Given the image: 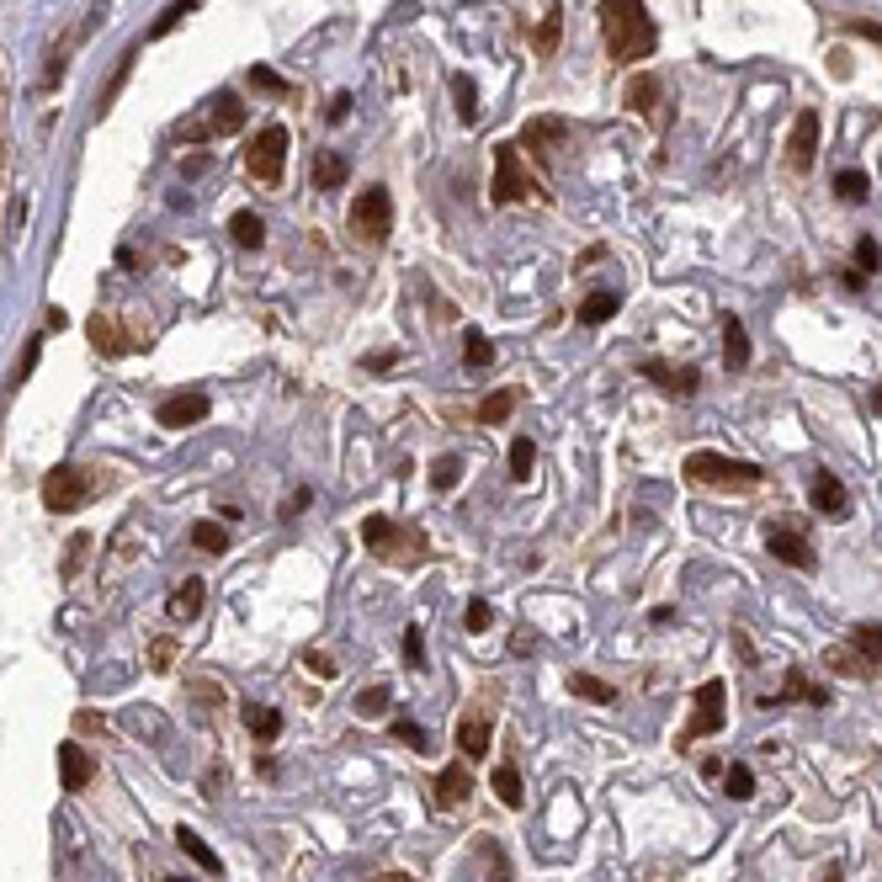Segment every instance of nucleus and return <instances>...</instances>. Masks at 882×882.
<instances>
[{
  "label": "nucleus",
  "mask_w": 882,
  "mask_h": 882,
  "mask_svg": "<svg viewBox=\"0 0 882 882\" xmlns=\"http://www.w3.org/2000/svg\"><path fill=\"white\" fill-rule=\"evenodd\" d=\"M601 27L612 43V59H643L654 48V22L643 16V0H606Z\"/></svg>",
  "instance_id": "nucleus-1"
},
{
  "label": "nucleus",
  "mask_w": 882,
  "mask_h": 882,
  "mask_svg": "<svg viewBox=\"0 0 882 882\" xmlns=\"http://www.w3.org/2000/svg\"><path fill=\"white\" fill-rule=\"evenodd\" d=\"M686 479L691 484H718V489H750V484H760V468L755 463H734V457H718V452H691L686 457Z\"/></svg>",
  "instance_id": "nucleus-2"
},
{
  "label": "nucleus",
  "mask_w": 882,
  "mask_h": 882,
  "mask_svg": "<svg viewBox=\"0 0 882 882\" xmlns=\"http://www.w3.org/2000/svg\"><path fill=\"white\" fill-rule=\"evenodd\" d=\"M96 495V479L86 468H54L43 484V505L48 511H75V505H86Z\"/></svg>",
  "instance_id": "nucleus-3"
},
{
  "label": "nucleus",
  "mask_w": 882,
  "mask_h": 882,
  "mask_svg": "<svg viewBox=\"0 0 882 882\" xmlns=\"http://www.w3.org/2000/svg\"><path fill=\"white\" fill-rule=\"evenodd\" d=\"M245 165L256 181H282L287 171V128H261L256 144L245 149Z\"/></svg>",
  "instance_id": "nucleus-4"
},
{
  "label": "nucleus",
  "mask_w": 882,
  "mask_h": 882,
  "mask_svg": "<svg viewBox=\"0 0 882 882\" xmlns=\"http://www.w3.org/2000/svg\"><path fill=\"white\" fill-rule=\"evenodd\" d=\"M527 192H532V176L521 171L516 144H500L495 149V202H521Z\"/></svg>",
  "instance_id": "nucleus-5"
},
{
  "label": "nucleus",
  "mask_w": 882,
  "mask_h": 882,
  "mask_svg": "<svg viewBox=\"0 0 882 882\" xmlns=\"http://www.w3.org/2000/svg\"><path fill=\"white\" fill-rule=\"evenodd\" d=\"M388 218H394V202H388L383 186H372V192L356 197V208H351V229H362L367 240H383V234H388Z\"/></svg>",
  "instance_id": "nucleus-6"
},
{
  "label": "nucleus",
  "mask_w": 882,
  "mask_h": 882,
  "mask_svg": "<svg viewBox=\"0 0 882 882\" xmlns=\"http://www.w3.org/2000/svg\"><path fill=\"white\" fill-rule=\"evenodd\" d=\"M766 548H771V558H782V564H792V569H813V548H808V537L797 532V521H776Z\"/></svg>",
  "instance_id": "nucleus-7"
},
{
  "label": "nucleus",
  "mask_w": 882,
  "mask_h": 882,
  "mask_svg": "<svg viewBox=\"0 0 882 882\" xmlns=\"http://www.w3.org/2000/svg\"><path fill=\"white\" fill-rule=\"evenodd\" d=\"M202 415H208V394H176V399L160 404V426H171V431L197 426Z\"/></svg>",
  "instance_id": "nucleus-8"
},
{
  "label": "nucleus",
  "mask_w": 882,
  "mask_h": 882,
  "mask_svg": "<svg viewBox=\"0 0 882 882\" xmlns=\"http://www.w3.org/2000/svg\"><path fill=\"white\" fill-rule=\"evenodd\" d=\"M723 728V681H707L697 691V718H691V734H718Z\"/></svg>",
  "instance_id": "nucleus-9"
},
{
  "label": "nucleus",
  "mask_w": 882,
  "mask_h": 882,
  "mask_svg": "<svg viewBox=\"0 0 882 882\" xmlns=\"http://www.w3.org/2000/svg\"><path fill=\"white\" fill-rule=\"evenodd\" d=\"M813 149H819V112H797V123H792V165L797 171L813 165Z\"/></svg>",
  "instance_id": "nucleus-10"
},
{
  "label": "nucleus",
  "mask_w": 882,
  "mask_h": 882,
  "mask_svg": "<svg viewBox=\"0 0 882 882\" xmlns=\"http://www.w3.org/2000/svg\"><path fill=\"white\" fill-rule=\"evenodd\" d=\"M59 776H64V787L70 792H80L91 782V760H86V750L70 739V744H59Z\"/></svg>",
  "instance_id": "nucleus-11"
},
{
  "label": "nucleus",
  "mask_w": 882,
  "mask_h": 882,
  "mask_svg": "<svg viewBox=\"0 0 882 882\" xmlns=\"http://www.w3.org/2000/svg\"><path fill=\"white\" fill-rule=\"evenodd\" d=\"M813 511H824V516L845 511V489H840L835 473H819V479H813Z\"/></svg>",
  "instance_id": "nucleus-12"
},
{
  "label": "nucleus",
  "mask_w": 882,
  "mask_h": 882,
  "mask_svg": "<svg viewBox=\"0 0 882 882\" xmlns=\"http://www.w3.org/2000/svg\"><path fill=\"white\" fill-rule=\"evenodd\" d=\"M468 787H473V776L463 766H447V771L436 776V797H441V803H463Z\"/></svg>",
  "instance_id": "nucleus-13"
},
{
  "label": "nucleus",
  "mask_w": 882,
  "mask_h": 882,
  "mask_svg": "<svg viewBox=\"0 0 882 882\" xmlns=\"http://www.w3.org/2000/svg\"><path fill=\"white\" fill-rule=\"evenodd\" d=\"M176 845H181V851H186V856L197 861L202 872H224V867H218V856L208 851V840H202V835H192V829H186V824L176 829Z\"/></svg>",
  "instance_id": "nucleus-14"
},
{
  "label": "nucleus",
  "mask_w": 882,
  "mask_h": 882,
  "mask_svg": "<svg viewBox=\"0 0 882 882\" xmlns=\"http://www.w3.org/2000/svg\"><path fill=\"white\" fill-rule=\"evenodd\" d=\"M723 351H728V367L750 362V335H744L739 319H723Z\"/></svg>",
  "instance_id": "nucleus-15"
},
{
  "label": "nucleus",
  "mask_w": 882,
  "mask_h": 882,
  "mask_svg": "<svg viewBox=\"0 0 882 882\" xmlns=\"http://www.w3.org/2000/svg\"><path fill=\"white\" fill-rule=\"evenodd\" d=\"M245 728H250V734H256V739H277V728H282V718H277V712H271V707H261V702H250V707H245Z\"/></svg>",
  "instance_id": "nucleus-16"
},
{
  "label": "nucleus",
  "mask_w": 882,
  "mask_h": 882,
  "mask_svg": "<svg viewBox=\"0 0 882 882\" xmlns=\"http://www.w3.org/2000/svg\"><path fill=\"white\" fill-rule=\"evenodd\" d=\"M457 744H463V755H484V750H489V723H484V718H463V728H457Z\"/></svg>",
  "instance_id": "nucleus-17"
},
{
  "label": "nucleus",
  "mask_w": 882,
  "mask_h": 882,
  "mask_svg": "<svg viewBox=\"0 0 882 882\" xmlns=\"http://www.w3.org/2000/svg\"><path fill=\"white\" fill-rule=\"evenodd\" d=\"M643 372H649L654 383H665L670 394H691V388H697V372H670V367H659V362H649Z\"/></svg>",
  "instance_id": "nucleus-18"
},
{
  "label": "nucleus",
  "mask_w": 882,
  "mask_h": 882,
  "mask_svg": "<svg viewBox=\"0 0 882 882\" xmlns=\"http://www.w3.org/2000/svg\"><path fill=\"white\" fill-rule=\"evenodd\" d=\"M362 537H367V548H372V553H388V548H394V521L367 516V521H362Z\"/></svg>",
  "instance_id": "nucleus-19"
},
{
  "label": "nucleus",
  "mask_w": 882,
  "mask_h": 882,
  "mask_svg": "<svg viewBox=\"0 0 882 882\" xmlns=\"http://www.w3.org/2000/svg\"><path fill=\"white\" fill-rule=\"evenodd\" d=\"M341 181H346V160L341 155H319L314 160V186H325V192H330V186H341Z\"/></svg>",
  "instance_id": "nucleus-20"
},
{
  "label": "nucleus",
  "mask_w": 882,
  "mask_h": 882,
  "mask_svg": "<svg viewBox=\"0 0 882 882\" xmlns=\"http://www.w3.org/2000/svg\"><path fill=\"white\" fill-rule=\"evenodd\" d=\"M511 410H516V394H511V388H500V394H489V399L479 404V415L489 420V426H500V420H511Z\"/></svg>",
  "instance_id": "nucleus-21"
},
{
  "label": "nucleus",
  "mask_w": 882,
  "mask_h": 882,
  "mask_svg": "<svg viewBox=\"0 0 882 882\" xmlns=\"http://www.w3.org/2000/svg\"><path fill=\"white\" fill-rule=\"evenodd\" d=\"M171 612L176 617H197L202 612V580H186L176 596H171Z\"/></svg>",
  "instance_id": "nucleus-22"
},
{
  "label": "nucleus",
  "mask_w": 882,
  "mask_h": 882,
  "mask_svg": "<svg viewBox=\"0 0 882 882\" xmlns=\"http://www.w3.org/2000/svg\"><path fill=\"white\" fill-rule=\"evenodd\" d=\"M463 351H468V367H489V362H495V346H489L484 330H468L463 335Z\"/></svg>",
  "instance_id": "nucleus-23"
},
{
  "label": "nucleus",
  "mask_w": 882,
  "mask_h": 882,
  "mask_svg": "<svg viewBox=\"0 0 882 882\" xmlns=\"http://www.w3.org/2000/svg\"><path fill=\"white\" fill-rule=\"evenodd\" d=\"M192 542H197L202 553H224V548H229V532L213 527V521H197V527H192Z\"/></svg>",
  "instance_id": "nucleus-24"
},
{
  "label": "nucleus",
  "mask_w": 882,
  "mask_h": 882,
  "mask_svg": "<svg viewBox=\"0 0 882 882\" xmlns=\"http://www.w3.org/2000/svg\"><path fill=\"white\" fill-rule=\"evenodd\" d=\"M229 229H234V240H240L245 250H256V245H261V218H256V213H234V218H229Z\"/></svg>",
  "instance_id": "nucleus-25"
},
{
  "label": "nucleus",
  "mask_w": 882,
  "mask_h": 882,
  "mask_svg": "<svg viewBox=\"0 0 882 882\" xmlns=\"http://www.w3.org/2000/svg\"><path fill=\"white\" fill-rule=\"evenodd\" d=\"M495 792H500L505 808H521V776H516V766H500L495 771Z\"/></svg>",
  "instance_id": "nucleus-26"
},
{
  "label": "nucleus",
  "mask_w": 882,
  "mask_h": 882,
  "mask_svg": "<svg viewBox=\"0 0 882 882\" xmlns=\"http://www.w3.org/2000/svg\"><path fill=\"white\" fill-rule=\"evenodd\" d=\"M612 314H617V298H612V293H590L585 309H580L585 325H601V319H612Z\"/></svg>",
  "instance_id": "nucleus-27"
},
{
  "label": "nucleus",
  "mask_w": 882,
  "mask_h": 882,
  "mask_svg": "<svg viewBox=\"0 0 882 882\" xmlns=\"http://www.w3.org/2000/svg\"><path fill=\"white\" fill-rule=\"evenodd\" d=\"M569 686L580 691L585 702H612V697H617V691L606 686V681H596V675H569Z\"/></svg>",
  "instance_id": "nucleus-28"
},
{
  "label": "nucleus",
  "mask_w": 882,
  "mask_h": 882,
  "mask_svg": "<svg viewBox=\"0 0 882 882\" xmlns=\"http://www.w3.org/2000/svg\"><path fill=\"white\" fill-rule=\"evenodd\" d=\"M452 91H457V112H463V123H473V117H479V91H473V80L457 75Z\"/></svg>",
  "instance_id": "nucleus-29"
},
{
  "label": "nucleus",
  "mask_w": 882,
  "mask_h": 882,
  "mask_svg": "<svg viewBox=\"0 0 882 882\" xmlns=\"http://www.w3.org/2000/svg\"><path fill=\"white\" fill-rule=\"evenodd\" d=\"M91 341H96L101 351H123V335H117V325H112L107 314H96V319H91Z\"/></svg>",
  "instance_id": "nucleus-30"
},
{
  "label": "nucleus",
  "mask_w": 882,
  "mask_h": 882,
  "mask_svg": "<svg viewBox=\"0 0 882 882\" xmlns=\"http://www.w3.org/2000/svg\"><path fill=\"white\" fill-rule=\"evenodd\" d=\"M240 123H245V107H240V101H234V96H229V101H218V112H213V128H218V133H234Z\"/></svg>",
  "instance_id": "nucleus-31"
},
{
  "label": "nucleus",
  "mask_w": 882,
  "mask_h": 882,
  "mask_svg": "<svg viewBox=\"0 0 882 882\" xmlns=\"http://www.w3.org/2000/svg\"><path fill=\"white\" fill-rule=\"evenodd\" d=\"M532 463H537V447H532V441H527V436L511 441V473H516V479H527Z\"/></svg>",
  "instance_id": "nucleus-32"
},
{
  "label": "nucleus",
  "mask_w": 882,
  "mask_h": 882,
  "mask_svg": "<svg viewBox=\"0 0 882 882\" xmlns=\"http://www.w3.org/2000/svg\"><path fill=\"white\" fill-rule=\"evenodd\" d=\"M627 101H633V107H638V112H649V107H654V101H659V86H654V80H649V75H638V80H633V86H627Z\"/></svg>",
  "instance_id": "nucleus-33"
},
{
  "label": "nucleus",
  "mask_w": 882,
  "mask_h": 882,
  "mask_svg": "<svg viewBox=\"0 0 882 882\" xmlns=\"http://www.w3.org/2000/svg\"><path fill=\"white\" fill-rule=\"evenodd\" d=\"M723 792H728V797H750V792H755V776L744 771V766H728V771H723Z\"/></svg>",
  "instance_id": "nucleus-34"
},
{
  "label": "nucleus",
  "mask_w": 882,
  "mask_h": 882,
  "mask_svg": "<svg viewBox=\"0 0 882 882\" xmlns=\"http://www.w3.org/2000/svg\"><path fill=\"white\" fill-rule=\"evenodd\" d=\"M835 192H840V202H861V197H867V176H861V171H845V176L835 181Z\"/></svg>",
  "instance_id": "nucleus-35"
},
{
  "label": "nucleus",
  "mask_w": 882,
  "mask_h": 882,
  "mask_svg": "<svg viewBox=\"0 0 882 882\" xmlns=\"http://www.w3.org/2000/svg\"><path fill=\"white\" fill-rule=\"evenodd\" d=\"M356 712H362V718H378V712H388V691H383V686L362 691V697H356Z\"/></svg>",
  "instance_id": "nucleus-36"
},
{
  "label": "nucleus",
  "mask_w": 882,
  "mask_h": 882,
  "mask_svg": "<svg viewBox=\"0 0 882 882\" xmlns=\"http://www.w3.org/2000/svg\"><path fill=\"white\" fill-rule=\"evenodd\" d=\"M457 473H463V463H457V457H441V463L431 468V484H436V489H452Z\"/></svg>",
  "instance_id": "nucleus-37"
},
{
  "label": "nucleus",
  "mask_w": 882,
  "mask_h": 882,
  "mask_svg": "<svg viewBox=\"0 0 882 882\" xmlns=\"http://www.w3.org/2000/svg\"><path fill=\"white\" fill-rule=\"evenodd\" d=\"M553 43H558V11H548V22L537 27V54H553Z\"/></svg>",
  "instance_id": "nucleus-38"
},
{
  "label": "nucleus",
  "mask_w": 882,
  "mask_h": 882,
  "mask_svg": "<svg viewBox=\"0 0 882 882\" xmlns=\"http://www.w3.org/2000/svg\"><path fill=\"white\" fill-rule=\"evenodd\" d=\"M394 739H404L410 750H426V728L420 723H394Z\"/></svg>",
  "instance_id": "nucleus-39"
},
{
  "label": "nucleus",
  "mask_w": 882,
  "mask_h": 882,
  "mask_svg": "<svg viewBox=\"0 0 882 882\" xmlns=\"http://www.w3.org/2000/svg\"><path fill=\"white\" fill-rule=\"evenodd\" d=\"M489 622H495V612H489V601H473V606H468V633H484Z\"/></svg>",
  "instance_id": "nucleus-40"
},
{
  "label": "nucleus",
  "mask_w": 882,
  "mask_h": 882,
  "mask_svg": "<svg viewBox=\"0 0 882 882\" xmlns=\"http://www.w3.org/2000/svg\"><path fill=\"white\" fill-rule=\"evenodd\" d=\"M404 659H410L415 670L426 665V654H420V627H404Z\"/></svg>",
  "instance_id": "nucleus-41"
},
{
  "label": "nucleus",
  "mask_w": 882,
  "mask_h": 882,
  "mask_svg": "<svg viewBox=\"0 0 882 882\" xmlns=\"http://www.w3.org/2000/svg\"><path fill=\"white\" fill-rule=\"evenodd\" d=\"M171 659H176V643H171V638H160V643H155V654H149V665H155V670H171Z\"/></svg>",
  "instance_id": "nucleus-42"
},
{
  "label": "nucleus",
  "mask_w": 882,
  "mask_h": 882,
  "mask_svg": "<svg viewBox=\"0 0 882 882\" xmlns=\"http://www.w3.org/2000/svg\"><path fill=\"white\" fill-rule=\"evenodd\" d=\"M877 261H882V250H877L872 240H861V245H856V266H861V271H877Z\"/></svg>",
  "instance_id": "nucleus-43"
},
{
  "label": "nucleus",
  "mask_w": 882,
  "mask_h": 882,
  "mask_svg": "<svg viewBox=\"0 0 882 882\" xmlns=\"http://www.w3.org/2000/svg\"><path fill=\"white\" fill-rule=\"evenodd\" d=\"M186 11H192V6H171V11H165V16H160V22H155V32H149V38H165V32H171V27L181 22V16H186Z\"/></svg>",
  "instance_id": "nucleus-44"
},
{
  "label": "nucleus",
  "mask_w": 882,
  "mask_h": 882,
  "mask_svg": "<svg viewBox=\"0 0 882 882\" xmlns=\"http://www.w3.org/2000/svg\"><path fill=\"white\" fill-rule=\"evenodd\" d=\"M856 643H861V649H867V654H882V627H861V633H856Z\"/></svg>",
  "instance_id": "nucleus-45"
},
{
  "label": "nucleus",
  "mask_w": 882,
  "mask_h": 882,
  "mask_svg": "<svg viewBox=\"0 0 882 882\" xmlns=\"http://www.w3.org/2000/svg\"><path fill=\"white\" fill-rule=\"evenodd\" d=\"M250 86H266V91H287V86H282V75H271V70H250Z\"/></svg>",
  "instance_id": "nucleus-46"
},
{
  "label": "nucleus",
  "mask_w": 882,
  "mask_h": 882,
  "mask_svg": "<svg viewBox=\"0 0 882 882\" xmlns=\"http://www.w3.org/2000/svg\"><path fill=\"white\" fill-rule=\"evenodd\" d=\"M309 670H314V675H335V665H330L325 654H309Z\"/></svg>",
  "instance_id": "nucleus-47"
},
{
  "label": "nucleus",
  "mask_w": 882,
  "mask_h": 882,
  "mask_svg": "<svg viewBox=\"0 0 882 882\" xmlns=\"http://www.w3.org/2000/svg\"><path fill=\"white\" fill-rule=\"evenodd\" d=\"M383 882H415V877H383Z\"/></svg>",
  "instance_id": "nucleus-48"
},
{
  "label": "nucleus",
  "mask_w": 882,
  "mask_h": 882,
  "mask_svg": "<svg viewBox=\"0 0 882 882\" xmlns=\"http://www.w3.org/2000/svg\"><path fill=\"white\" fill-rule=\"evenodd\" d=\"M824 882H845V877H824Z\"/></svg>",
  "instance_id": "nucleus-49"
},
{
  "label": "nucleus",
  "mask_w": 882,
  "mask_h": 882,
  "mask_svg": "<svg viewBox=\"0 0 882 882\" xmlns=\"http://www.w3.org/2000/svg\"><path fill=\"white\" fill-rule=\"evenodd\" d=\"M165 882H181V877H165Z\"/></svg>",
  "instance_id": "nucleus-50"
}]
</instances>
